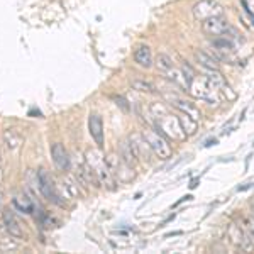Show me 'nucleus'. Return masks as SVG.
Instances as JSON below:
<instances>
[{"label":"nucleus","instance_id":"nucleus-1","mask_svg":"<svg viewBox=\"0 0 254 254\" xmlns=\"http://www.w3.org/2000/svg\"><path fill=\"white\" fill-rule=\"evenodd\" d=\"M154 120H156L154 129H156L158 132H161L166 139H171V141H185V139L188 138V136L185 134V131H183L182 124H180V119L173 115L171 112H166L164 115L158 117V119Z\"/></svg>","mask_w":254,"mask_h":254},{"label":"nucleus","instance_id":"nucleus-2","mask_svg":"<svg viewBox=\"0 0 254 254\" xmlns=\"http://www.w3.org/2000/svg\"><path fill=\"white\" fill-rule=\"evenodd\" d=\"M142 136H144L146 141H148V144H149L151 151H153V154H156L160 160L166 161L173 156L171 144H169L168 139L164 138L161 132H158L156 129H146V131L142 132Z\"/></svg>","mask_w":254,"mask_h":254},{"label":"nucleus","instance_id":"nucleus-3","mask_svg":"<svg viewBox=\"0 0 254 254\" xmlns=\"http://www.w3.org/2000/svg\"><path fill=\"white\" fill-rule=\"evenodd\" d=\"M87 163H88V166L95 171L98 182L107 183V185L112 183V180H110V168H109V164H107V160H104V156L100 154V151H95V149L88 151Z\"/></svg>","mask_w":254,"mask_h":254},{"label":"nucleus","instance_id":"nucleus-4","mask_svg":"<svg viewBox=\"0 0 254 254\" xmlns=\"http://www.w3.org/2000/svg\"><path fill=\"white\" fill-rule=\"evenodd\" d=\"M193 17L197 21L204 22L210 17H219L224 16V7L217 3L215 0H200L193 5Z\"/></svg>","mask_w":254,"mask_h":254},{"label":"nucleus","instance_id":"nucleus-5","mask_svg":"<svg viewBox=\"0 0 254 254\" xmlns=\"http://www.w3.org/2000/svg\"><path fill=\"white\" fill-rule=\"evenodd\" d=\"M188 90L195 95L197 98H202V100H207V102H215V85H213L207 76H195L193 82L190 83Z\"/></svg>","mask_w":254,"mask_h":254},{"label":"nucleus","instance_id":"nucleus-6","mask_svg":"<svg viewBox=\"0 0 254 254\" xmlns=\"http://www.w3.org/2000/svg\"><path fill=\"white\" fill-rule=\"evenodd\" d=\"M231 29L229 21L224 16L219 17H210V19L202 22V31L207 36H212V38H219V36H226V32Z\"/></svg>","mask_w":254,"mask_h":254},{"label":"nucleus","instance_id":"nucleus-7","mask_svg":"<svg viewBox=\"0 0 254 254\" xmlns=\"http://www.w3.org/2000/svg\"><path fill=\"white\" fill-rule=\"evenodd\" d=\"M38 188L44 195V197L47 198V200L56 202V204H61V202L58 200L60 197H58L56 190H54L53 178H51V175L46 171V169H39L38 171Z\"/></svg>","mask_w":254,"mask_h":254},{"label":"nucleus","instance_id":"nucleus-8","mask_svg":"<svg viewBox=\"0 0 254 254\" xmlns=\"http://www.w3.org/2000/svg\"><path fill=\"white\" fill-rule=\"evenodd\" d=\"M166 98H168V102L171 104L175 109H178L180 112L182 114H185V115H188L191 117L193 120H200L202 119V112H200V109H198L197 105H193L191 102L188 100H185V98H180V97H176V95H166Z\"/></svg>","mask_w":254,"mask_h":254},{"label":"nucleus","instance_id":"nucleus-9","mask_svg":"<svg viewBox=\"0 0 254 254\" xmlns=\"http://www.w3.org/2000/svg\"><path fill=\"white\" fill-rule=\"evenodd\" d=\"M88 129H90V136L93 138L95 144L102 148L104 146V122H102L100 115L92 114L90 119H88Z\"/></svg>","mask_w":254,"mask_h":254},{"label":"nucleus","instance_id":"nucleus-10","mask_svg":"<svg viewBox=\"0 0 254 254\" xmlns=\"http://www.w3.org/2000/svg\"><path fill=\"white\" fill-rule=\"evenodd\" d=\"M129 141H131L132 148H134L136 154H138V158H141V160H149L151 156V148L148 144V141H146V138L142 134H132L131 138H129Z\"/></svg>","mask_w":254,"mask_h":254},{"label":"nucleus","instance_id":"nucleus-11","mask_svg":"<svg viewBox=\"0 0 254 254\" xmlns=\"http://www.w3.org/2000/svg\"><path fill=\"white\" fill-rule=\"evenodd\" d=\"M119 158L120 161H124V163L127 164V166H134L136 161H138V154H136L134 148H132L131 141L129 139H124V141H120L119 144Z\"/></svg>","mask_w":254,"mask_h":254},{"label":"nucleus","instance_id":"nucleus-12","mask_svg":"<svg viewBox=\"0 0 254 254\" xmlns=\"http://www.w3.org/2000/svg\"><path fill=\"white\" fill-rule=\"evenodd\" d=\"M3 224H5V229L9 231V234L12 237H22L24 235V231L21 229V224L17 220V217L14 215V212L10 208H7L3 212Z\"/></svg>","mask_w":254,"mask_h":254},{"label":"nucleus","instance_id":"nucleus-13","mask_svg":"<svg viewBox=\"0 0 254 254\" xmlns=\"http://www.w3.org/2000/svg\"><path fill=\"white\" fill-rule=\"evenodd\" d=\"M51 156H53L54 164H56L60 169L69 168V156L61 144H53V148H51Z\"/></svg>","mask_w":254,"mask_h":254},{"label":"nucleus","instance_id":"nucleus-14","mask_svg":"<svg viewBox=\"0 0 254 254\" xmlns=\"http://www.w3.org/2000/svg\"><path fill=\"white\" fill-rule=\"evenodd\" d=\"M195 60L204 69H219V60L207 51H195Z\"/></svg>","mask_w":254,"mask_h":254},{"label":"nucleus","instance_id":"nucleus-15","mask_svg":"<svg viewBox=\"0 0 254 254\" xmlns=\"http://www.w3.org/2000/svg\"><path fill=\"white\" fill-rule=\"evenodd\" d=\"M134 60L139 66H142V68H146V69L154 65L149 46H139L138 49L134 51Z\"/></svg>","mask_w":254,"mask_h":254},{"label":"nucleus","instance_id":"nucleus-16","mask_svg":"<svg viewBox=\"0 0 254 254\" xmlns=\"http://www.w3.org/2000/svg\"><path fill=\"white\" fill-rule=\"evenodd\" d=\"M3 142H5V146L10 151H14V149H17L21 146L22 138H21V134L16 131V129H7V131L3 132Z\"/></svg>","mask_w":254,"mask_h":254},{"label":"nucleus","instance_id":"nucleus-17","mask_svg":"<svg viewBox=\"0 0 254 254\" xmlns=\"http://www.w3.org/2000/svg\"><path fill=\"white\" fill-rule=\"evenodd\" d=\"M166 76L169 80H171L173 83L176 85V87H180V88H185V90H188V80H186V76L183 75V71H182V68L180 69H176V68H173V69H169V71L166 73Z\"/></svg>","mask_w":254,"mask_h":254},{"label":"nucleus","instance_id":"nucleus-18","mask_svg":"<svg viewBox=\"0 0 254 254\" xmlns=\"http://www.w3.org/2000/svg\"><path fill=\"white\" fill-rule=\"evenodd\" d=\"M154 65H156V68L160 69L161 73H164V75H166L169 69L175 68V63H173V60L168 56V54H164V53L158 54V56H156V63H154Z\"/></svg>","mask_w":254,"mask_h":254},{"label":"nucleus","instance_id":"nucleus-19","mask_svg":"<svg viewBox=\"0 0 254 254\" xmlns=\"http://www.w3.org/2000/svg\"><path fill=\"white\" fill-rule=\"evenodd\" d=\"M12 204H14V207H16L19 212L32 213V210H34V204H32V202L29 200L27 197H16Z\"/></svg>","mask_w":254,"mask_h":254},{"label":"nucleus","instance_id":"nucleus-20","mask_svg":"<svg viewBox=\"0 0 254 254\" xmlns=\"http://www.w3.org/2000/svg\"><path fill=\"white\" fill-rule=\"evenodd\" d=\"M178 119H180V124H182V127L186 136H193L195 132H197V127H198L197 120H193L191 117L185 115V114H182V117H178Z\"/></svg>","mask_w":254,"mask_h":254},{"label":"nucleus","instance_id":"nucleus-21","mask_svg":"<svg viewBox=\"0 0 254 254\" xmlns=\"http://www.w3.org/2000/svg\"><path fill=\"white\" fill-rule=\"evenodd\" d=\"M132 88L138 92H142V93H154L156 88H154L153 83L149 82H144V80H132Z\"/></svg>","mask_w":254,"mask_h":254},{"label":"nucleus","instance_id":"nucleus-22","mask_svg":"<svg viewBox=\"0 0 254 254\" xmlns=\"http://www.w3.org/2000/svg\"><path fill=\"white\" fill-rule=\"evenodd\" d=\"M63 190L66 191V195H68L69 198H75L76 195H78V186H76V183L73 182L71 178H63Z\"/></svg>","mask_w":254,"mask_h":254},{"label":"nucleus","instance_id":"nucleus-23","mask_svg":"<svg viewBox=\"0 0 254 254\" xmlns=\"http://www.w3.org/2000/svg\"><path fill=\"white\" fill-rule=\"evenodd\" d=\"M229 237L232 239L234 244L241 246L242 241H244V237H246V232H242L241 227H239V226H231V229H229Z\"/></svg>","mask_w":254,"mask_h":254},{"label":"nucleus","instance_id":"nucleus-24","mask_svg":"<svg viewBox=\"0 0 254 254\" xmlns=\"http://www.w3.org/2000/svg\"><path fill=\"white\" fill-rule=\"evenodd\" d=\"M149 110H151V114H153L154 119H158V117H161V115H164L166 112H169L168 107L164 104H160V102H156V104H151Z\"/></svg>","mask_w":254,"mask_h":254},{"label":"nucleus","instance_id":"nucleus-25","mask_svg":"<svg viewBox=\"0 0 254 254\" xmlns=\"http://www.w3.org/2000/svg\"><path fill=\"white\" fill-rule=\"evenodd\" d=\"M182 71H183V75L186 76V80H188V85L193 82V78H195V71H193V68H191L190 65H186V63H183L182 65Z\"/></svg>","mask_w":254,"mask_h":254},{"label":"nucleus","instance_id":"nucleus-26","mask_svg":"<svg viewBox=\"0 0 254 254\" xmlns=\"http://www.w3.org/2000/svg\"><path fill=\"white\" fill-rule=\"evenodd\" d=\"M115 102H117V105H119L120 109L124 110V112H129V105H127V100H126V98L117 97V98H115Z\"/></svg>","mask_w":254,"mask_h":254},{"label":"nucleus","instance_id":"nucleus-27","mask_svg":"<svg viewBox=\"0 0 254 254\" xmlns=\"http://www.w3.org/2000/svg\"><path fill=\"white\" fill-rule=\"evenodd\" d=\"M253 25H254V17H253Z\"/></svg>","mask_w":254,"mask_h":254}]
</instances>
